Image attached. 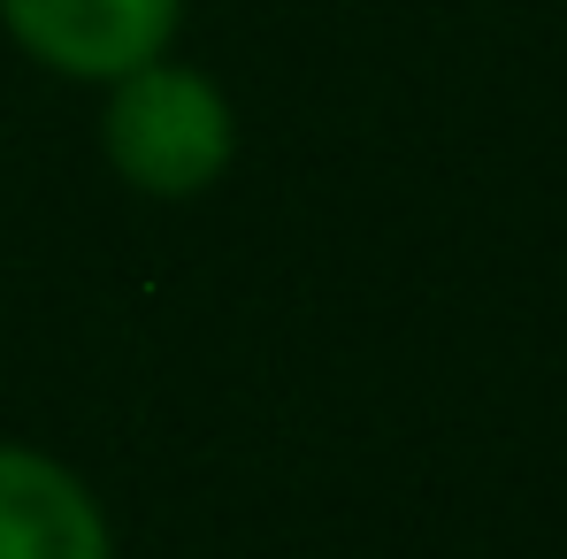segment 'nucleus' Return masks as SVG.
I'll return each mask as SVG.
<instances>
[{
  "mask_svg": "<svg viewBox=\"0 0 567 559\" xmlns=\"http://www.w3.org/2000/svg\"><path fill=\"white\" fill-rule=\"evenodd\" d=\"M100 138H107L115 177L154 191V199L207 191L230 169V154H238L230 100L215 93L199 70H169V62H146V70L115 77V100L100 115Z\"/></svg>",
  "mask_w": 567,
  "mask_h": 559,
  "instance_id": "1",
  "label": "nucleus"
},
{
  "mask_svg": "<svg viewBox=\"0 0 567 559\" xmlns=\"http://www.w3.org/2000/svg\"><path fill=\"white\" fill-rule=\"evenodd\" d=\"M185 0H0L16 46L62 77H131L162 62Z\"/></svg>",
  "mask_w": 567,
  "mask_h": 559,
  "instance_id": "2",
  "label": "nucleus"
},
{
  "mask_svg": "<svg viewBox=\"0 0 567 559\" xmlns=\"http://www.w3.org/2000/svg\"><path fill=\"white\" fill-rule=\"evenodd\" d=\"M0 559H115V529L70 460L0 445Z\"/></svg>",
  "mask_w": 567,
  "mask_h": 559,
  "instance_id": "3",
  "label": "nucleus"
}]
</instances>
